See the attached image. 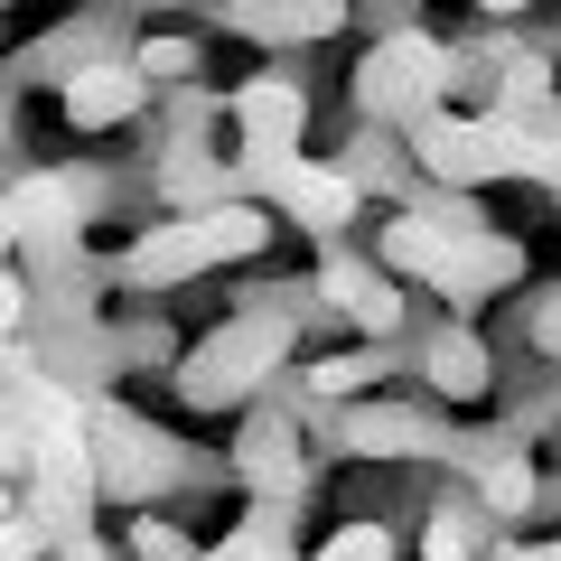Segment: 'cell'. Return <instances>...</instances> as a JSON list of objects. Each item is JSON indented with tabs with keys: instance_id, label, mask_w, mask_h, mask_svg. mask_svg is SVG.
I'll use <instances>...</instances> for the list:
<instances>
[{
	"instance_id": "4",
	"label": "cell",
	"mask_w": 561,
	"mask_h": 561,
	"mask_svg": "<svg viewBox=\"0 0 561 561\" xmlns=\"http://www.w3.org/2000/svg\"><path fill=\"white\" fill-rule=\"evenodd\" d=\"M0 140H10V94H0Z\"/></svg>"
},
{
	"instance_id": "1",
	"label": "cell",
	"mask_w": 561,
	"mask_h": 561,
	"mask_svg": "<svg viewBox=\"0 0 561 561\" xmlns=\"http://www.w3.org/2000/svg\"><path fill=\"white\" fill-rule=\"evenodd\" d=\"M486 375H496V365H486V346L468 337V328H449V337H431V383H440V393H486Z\"/></svg>"
},
{
	"instance_id": "2",
	"label": "cell",
	"mask_w": 561,
	"mask_h": 561,
	"mask_svg": "<svg viewBox=\"0 0 561 561\" xmlns=\"http://www.w3.org/2000/svg\"><path fill=\"white\" fill-rule=\"evenodd\" d=\"M319 561H393V534H383V524L375 515H365V524H346V534L337 542H328V552Z\"/></svg>"
},
{
	"instance_id": "3",
	"label": "cell",
	"mask_w": 561,
	"mask_h": 561,
	"mask_svg": "<svg viewBox=\"0 0 561 561\" xmlns=\"http://www.w3.org/2000/svg\"><path fill=\"white\" fill-rule=\"evenodd\" d=\"M20 309H28V300H20V280L0 272V328H20Z\"/></svg>"
}]
</instances>
